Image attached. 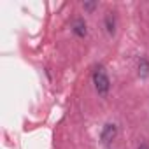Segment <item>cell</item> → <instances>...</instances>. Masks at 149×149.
Returning a JSON list of instances; mask_svg holds the SVG:
<instances>
[{
    "instance_id": "cell-1",
    "label": "cell",
    "mask_w": 149,
    "mask_h": 149,
    "mask_svg": "<svg viewBox=\"0 0 149 149\" xmlns=\"http://www.w3.org/2000/svg\"><path fill=\"white\" fill-rule=\"evenodd\" d=\"M93 84H95V90L98 91L100 97H107L109 88H111V81H109V76L102 65L97 67L93 72Z\"/></svg>"
},
{
    "instance_id": "cell-2",
    "label": "cell",
    "mask_w": 149,
    "mask_h": 149,
    "mask_svg": "<svg viewBox=\"0 0 149 149\" xmlns=\"http://www.w3.org/2000/svg\"><path fill=\"white\" fill-rule=\"evenodd\" d=\"M116 135H118V130H116V125H105L104 126V130H102V140L107 144V142H111V140H114L116 139Z\"/></svg>"
},
{
    "instance_id": "cell-3",
    "label": "cell",
    "mask_w": 149,
    "mask_h": 149,
    "mask_svg": "<svg viewBox=\"0 0 149 149\" xmlns=\"http://www.w3.org/2000/svg\"><path fill=\"white\" fill-rule=\"evenodd\" d=\"M76 32H77L79 35H84V33H86V25H84L83 21H76Z\"/></svg>"
}]
</instances>
